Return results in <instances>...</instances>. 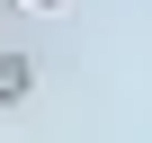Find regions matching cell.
Masks as SVG:
<instances>
[{"label":"cell","mask_w":152,"mask_h":143,"mask_svg":"<svg viewBox=\"0 0 152 143\" xmlns=\"http://www.w3.org/2000/svg\"><path fill=\"white\" fill-rule=\"evenodd\" d=\"M27 90H36V63L27 54H0V107H18Z\"/></svg>","instance_id":"6da1fadb"},{"label":"cell","mask_w":152,"mask_h":143,"mask_svg":"<svg viewBox=\"0 0 152 143\" xmlns=\"http://www.w3.org/2000/svg\"><path fill=\"white\" fill-rule=\"evenodd\" d=\"M36 9H63V0H36Z\"/></svg>","instance_id":"7a4b0ae2"}]
</instances>
